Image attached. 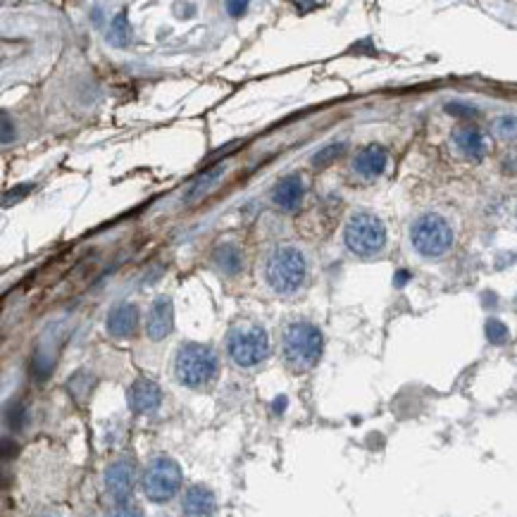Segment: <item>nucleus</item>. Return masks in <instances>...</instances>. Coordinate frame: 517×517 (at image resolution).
<instances>
[{
  "label": "nucleus",
  "instance_id": "nucleus-15",
  "mask_svg": "<svg viewBox=\"0 0 517 517\" xmlns=\"http://www.w3.org/2000/svg\"><path fill=\"white\" fill-rule=\"evenodd\" d=\"M217 501L207 486H189L182 498V517H214Z\"/></svg>",
  "mask_w": 517,
  "mask_h": 517
},
{
  "label": "nucleus",
  "instance_id": "nucleus-19",
  "mask_svg": "<svg viewBox=\"0 0 517 517\" xmlns=\"http://www.w3.org/2000/svg\"><path fill=\"white\" fill-rule=\"evenodd\" d=\"M129 38H131V34H129V22H126V17L124 15H117L112 20V24H110V29H108V41L112 45H117V48H122V45H126L129 43Z\"/></svg>",
  "mask_w": 517,
  "mask_h": 517
},
{
  "label": "nucleus",
  "instance_id": "nucleus-12",
  "mask_svg": "<svg viewBox=\"0 0 517 517\" xmlns=\"http://www.w3.org/2000/svg\"><path fill=\"white\" fill-rule=\"evenodd\" d=\"M451 141L463 158L472 162L484 160L486 153H489V141H486L484 131L477 129V126H460V129L453 131Z\"/></svg>",
  "mask_w": 517,
  "mask_h": 517
},
{
  "label": "nucleus",
  "instance_id": "nucleus-27",
  "mask_svg": "<svg viewBox=\"0 0 517 517\" xmlns=\"http://www.w3.org/2000/svg\"><path fill=\"white\" fill-rule=\"evenodd\" d=\"M29 189H34V184H27V186H22V189H17L15 194H8V196H5V203H8V205H10V203H15L17 198H22Z\"/></svg>",
  "mask_w": 517,
  "mask_h": 517
},
{
  "label": "nucleus",
  "instance_id": "nucleus-28",
  "mask_svg": "<svg viewBox=\"0 0 517 517\" xmlns=\"http://www.w3.org/2000/svg\"><path fill=\"white\" fill-rule=\"evenodd\" d=\"M284 408H286V398L282 396V398L275 400V410H284Z\"/></svg>",
  "mask_w": 517,
  "mask_h": 517
},
{
  "label": "nucleus",
  "instance_id": "nucleus-1",
  "mask_svg": "<svg viewBox=\"0 0 517 517\" xmlns=\"http://www.w3.org/2000/svg\"><path fill=\"white\" fill-rule=\"evenodd\" d=\"M307 265L305 253L293 243H282L272 248L265 260V284L277 296H293L305 286L307 282Z\"/></svg>",
  "mask_w": 517,
  "mask_h": 517
},
{
  "label": "nucleus",
  "instance_id": "nucleus-29",
  "mask_svg": "<svg viewBox=\"0 0 517 517\" xmlns=\"http://www.w3.org/2000/svg\"><path fill=\"white\" fill-rule=\"evenodd\" d=\"M38 517H60V515H55V513H43V515H38Z\"/></svg>",
  "mask_w": 517,
  "mask_h": 517
},
{
  "label": "nucleus",
  "instance_id": "nucleus-3",
  "mask_svg": "<svg viewBox=\"0 0 517 517\" xmlns=\"http://www.w3.org/2000/svg\"><path fill=\"white\" fill-rule=\"evenodd\" d=\"M219 372V358L210 346L205 344H182L174 356V377L182 386L203 388L212 384Z\"/></svg>",
  "mask_w": 517,
  "mask_h": 517
},
{
  "label": "nucleus",
  "instance_id": "nucleus-21",
  "mask_svg": "<svg viewBox=\"0 0 517 517\" xmlns=\"http://www.w3.org/2000/svg\"><path fill=\"white\" fill-rule=\"evenodd\" d=\"M484 332H486V339H489L493 346H503L505 341H508V336H510L508 327H505L501 319H496V317H491L489 322H486Z\"/></svg>",
  "mask_w": 517,
  "mask_h": 517
},
{
  "label": "nucleus",
  "instance_id": "nucleus-23",
  "mask_svg": "<svg viewBox=\"0 0 517 517\" xmlns=\"http://www.w3.org/2000/svg\"><path fill=\"white\" fill-rule=\"evenodd\" d=\"M108 517H143V513H141V508L133 503H117V508H115Z\"/></svg>",
  "mask_w": 517,
  "mask_h": 517
},
{
  "label": "nucleus",
  "instance_id": "nucleus-11",
  "mask_svg": "<svg viewBox=\"0 0 517 517\" xmlns=\"http://www.w3.org/2000/svg\"><path fill=\"white\" fill-rule=\"evenodd\" d=\"M138 307L133 303H126V300H122V303H115L110 307L108 312V319H105V329L108 334L112 336V339H129V336L136 334L138 329Z\"/></svg>",
  "mask_w": 517,
  "mask_h": 517
},
{
  "label": "nucleus",
  "instance_id": "nucleus-10",
  "mask_svg": "<svg viewBox=\"0 0 517 517\" xmlns=\"http://www.w3.org/2000/svg\"><path fill=\"white\" fill-rule=\"evenodd\" d=\"M126 400H129L131 412H136V415H150V412H155L160 408L162 391L153 379L138 377V379L129 386V391H126Z\"/></svg>",
  "mask_w": 517,
  "mask_h": 517
},
{
  "label": "nucleus",
  "instance_id": "nucleus-2",
  "mask_svg": "<svg viewBox=\"0 0 517 517\" xmlns=\"http://www.w3.org/2000/svg\"><path fill=\"white\" fill-rule=\"evenodd\" d=\"M324 336L317 324L307 319H296L284 329L282 336V356L289 370L307 372L312 370L322 358Z\"/></svg>",
  "mask_w": 517,
  "mask_h": 517
},
{
  "label": "nucleus",
  "instance_id": "nucleus-30",
  "mask_svg": "<svg viewBox=\"0 0 517 517\" xmlns=\"http://www.w3.org/2000/svg\"><path fill=\"white\" fill-rule=\"evenodd\" d=\"M515 214H517V210H515Z\"/></svg>",
  "mask_w": 517,
  "mask_h": 517
},
{
  "label": "nucleus",
  "instance_id": "nucleus-13",
  "mask_svg": "<svg viewBox=\"0 0 517 517\" xmlns=\"http://www.w3.org/2000/svg\"><path fill=\"white\" fill-rule=\"evenodd\" d=\"M305 196V186L303 179L298 174H286L284 179H279V184L272 189V203L275 207H279L282 212H293L300 207Z\"/></svg>",
  "mask_w": 517,
  "mask_h": 517
},
{
  "label": "nucleus",
  "instance_id": "nucleus-9",
  "mask_svg": "<svg viewBox=\"0 0 517 517\" xmlns=\"http://www.w3.org/2000/svg\"><path fill=\"white\" fill-rule=\"evenodd\" d=\"M174 329V305L170 296H158L150 303L146 315V336L150 341H162Z\"/></svg>",
  "mask_w": 517,
  "mask_h": 517
},
{
  "label": "nucleus",
  "instance_id": "nucleus-24",
  "mask_svg": "<svg viewBox=\"0 0 517 517\" xmlns=\"http://www.w3.org/2000/svg\"><path fill=\"white\" fill-rule=\"evenodd\" d=\"M24 420H27L24 405H15V408L8 412V422H10V427H13V429H20L22 425H24Z\"/></svg>",
  "mask_w": 517,
  "mask_h": 517
},
{
  "label": "nucleus",
  "instance_id": "nucleus-26",
  "mask_svg": "<svg viewBox=\"0 0 517 517\" xmlns=\"http://www.w3.org/2000/svg\"><path fill=\"white\" fill-rule=\"evenodd\" d=\"M224 10H229L231 17H239V15H243L248 10V3H226Z\"/></svg>",
  "mask_w": 517,
  "mask_h": 517
},
{
  "label": "nucleus",
  "instance_id": "nucleus-8",
  "mask_svg": "<svg viewBox=\"0 0 517 517\" xmlns=\"http://www.w3.org/2000/svg\"><path fill=\"white\" fill-rule=\"evenodd\" d=\"M105 489L117 503H126L136 486V463L131 458H117L105 467Z\"/></svg>",
  "mask_w": 517,
  "mask_h": 517
},
{
  "label": "nucleus",
  "instance_id": "nucleus-17",
  "mask_svg": "<svg viewBox=\"0 0 517 517\" xmlns=\"http://www.w3.org/2000/svg\"><path fill=\"white\" fill-rule=\"evenodd\" d=\"M224 172H226V165H224V162H219V165L210 167V170H207V172H203L201 177L194 182V186H191V191H189V194H186V201H189V203L201 201L203 196L207 194V191L214 189V184H217L219 179L224 177Z\"/></svg>",
  "mask_w": 517,
  "mask_h": 517
},
{
  "label": "nucleus",
  "instance_id": "nucleus-14",
  "mask_svg": "<svg viewBox=\"0 0 517 517\" xmlns=\"http://www.w3.org/2000/svg\"><path fill=\"white\" fill-rule=\"evenodd\" d=\"M388 165V153L379 143H370V146L360 148L353 158V172L363 179H377Z\"/></svg>",
  "mask_w": 517,
  "mask_h": 517
},
{
  "label": "nucleus",
  "instance_id": "nucleus-25",
  "mask_svg": "<svg viewBox=\"0 0 517 517\" xmlns=\"http://www.w3.org/2000/svg\"><path fill=\"white\" fill-rule=\"evenodd\" d=\"M15 138V124L10 122V117H8V112H3V143L8 146L10 141Z\"/></svg>",
  "mask_w": 517,
  "mask_h": 517
},
{
  "label": "nucleus",
  "instance_id": "nucleus-5",
  "mask_svg": "<svg viewBox=\"0 0 517 517\" xmlns=\"http://www.w3.org/2000/svg\"><path fill=\"white\" fill-rule=\"evenodd\" d=\"M346 248L358 258H374L386 246V226L377 214L358 210L348 217L344 229Z\"/></svg>",
  "mask_w": 517,
  "mask_h": 517
},
{
  "label": "nucleus",
  "instance_id": "nucleus-20",
  "mask_svg": "<svg viewBox=\"0 0 517 517\" xmlns=\"http://www.w3.org/2000/svg\"><path fill=\"white\" fill-rule=\"evenodd\" d=\"M344 153H346V143L344 141L329 143V146L319 148L317 153L312 155V165H315V167H329L334 160H339Z\"/></svg>",
  "mask_w": 517,
  "mask_h": 517
},
{
  "label": "nucleus",
  "instance_id": "nucleus-16",
  "mask_svg": "<svg viewBox=\"0 0 517 517\" xmlns=\"http://www.w3.org/2000/svg\"><path fill=\"white\" fill-rule=\"evenodd\" d=\"M212 263L217 265V270L226 277H236L243 270V251L236 243H222L214 248Z\"/></svg>",
  "mask_w": 517,
  "mask_h": 517
},
{
  "label": "nucleus",
  "instance_id": "nucleus-22",
  "mask_svg": "<svg viewBox=\"0 0 517 517\" xmlns=\"http://www.w3.org/2000/svg\"><path fill=\"white\" fill-rule=\"evenodd\" d=\"M446 112L456 115V117H477V108L465 105V103H449V105H446Z\"/></svg>",
  "mask_w": 517,
  "mask_h": 517
},
{
  "label": "nucleus",
  "instance_id": "nucleus-18",
  "mask_svg": "<svg viewBox=\"0 0 517 517\" xmlns=\"http://www.w3.org/2000/svg\"><path fill=\"white\" fill-rule=\"evenodd\" d=\"M491 131L501 141H517V115H501L493 119Z\"/></svg>",
  "mask_w": 517,
  "mask_h": 517
},
{
  "label": "nucleus",
  "instance_id": "nucleus-7",
  "mask_svg": "<svg viewBox=\"0 0 517 517\" xmlns=\"http://www.w3.org/2000/svg\"><path fill=\"white\" fill-rule=\"evenodd\" d=\"M143 493L153 503H167L182 489V467L170 456H155L146 465L141 479Z\"/></svg>",
  "mask_w": 517,
  "mask_h": 517
},
{
  "label": "nucleus",
  "instance_id": "nucleus-4",
  "mask_svg": "<svg viewBox=\"0 0 517 517\" xmlns=\"http://www.w3.org/2000/svg\"><path fill=\"white\" fill-rule=\"evenodd\" d=\"M226 353L236 367L251 370L270 356V336L265 327L251 319L236 322L226 334Z\"/></svg>",
  "mask_w": 517,
  "mask_h": 517
},
{
  "label": "nucleus",
  "instance_id": "nucleus-6",
  "mask_svg": "<svg viewBox=\"0 0 517 517\" xmlns=\"http://www.w3.org/2000/svg\"><path fill=\"white\" fill-rule=\"evenodd\" d=\"M410 243L417 255L427 260L444 258L453 246V229L449 219L437 212H425L410 226Z\"/></svg>",
  "mask_w": 517,
  "mask_h": 517
}]
</instances>
